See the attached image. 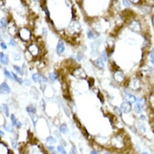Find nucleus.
I'll return each mask as SVG.
<instances>
[{"label": "nucleus", "instance_id": "f257e3e1", "mask_svg": "<svg viewBox=\"0 0 154 154\" xmlns=\"http://www.w3.org/2000/svg\"><path fill=\"white\" fill-rule=\"evenodd\" d=\"M19 36L22 39L26 41V40L29 39L31 36V33L27 28H23L20 30Z\"/></svg>", "mask_w": 154, "mask_h": 154}, {"label": "nucleus", "instance_id": "f03ea898", "mask_svg": "<svg viewBox=\"0 0 154 154\" xmlns=\"http://www.w3.org/2000/svg\"><path fill=\"white\" fill-rule=\"evenodd\" d=\"M32 79L35 82H47V79L45 76H42L39 73H35L32 76Z\"/></svg>", "mask_w": 154, "mask_h": 154}, {"label": "nucleus", "instance_id": "7ed1b4c3", "mask_svg": "<svg viewBox=\"0 0 154 154\" xmlns=\"http://www.w3.org/2000/svg\"><path fill=\"white\" fill-rule=\"evenodd\" d=\"M131 109V105L129 102H124L121 105V110L124 113H128Z\"/></svg>", "mask_w": 154, "mask_h": 154}, {"label": "nucleus", "instance_id": "20e7f679", "mask_svg": "<svg viewBox=\"0 0 154 154\" xmlns=\"http://www.w3.org/2000/svg\"><path fill=\"white\" fill-rule=\"evenodd\" d=\"M74 72H76V74L74 75V77H77L78 78L85 79L86 76V74L85 72V71L81 68L76 69V70H74Z\"/></svg>", "mask_w": 154, "mask_h": 154}, {"label": "nucleus", "instance_id": "39448f33", "mask_svg": "<svg viewBox=\"0 0 154 154\" xmlns=\"http://www.w3.org/2000/svg\"><path fill=\"white\" fill-rule=\"evenodd\" d=\"M1 94H9L10 92V88L6 82L1 85Z\"/></svg>", "mask_w": 154, "mask_h": 154}, {"label": "nucleus", "instance_id": "423d86ee", "mask_svg": "<svg viewBox=\"0 0 154 154\" xmlns=\"http://www.w3.org/2000/svg\"><path fill=\"white\" fill-rule=\"evenodd\" d=\"M56 50L58 54H61L65 50V45L63 42L62 41H59L58 42V44L57 45L56 47Z\"/></svg>", "mask_w": 154, "mask_h": 154}, {"label": "nucleus", "instance_id": "0eeeda50", "mask_svg": "<svg viewBox=\"0 0 154 154\" xmlns=\"http://www.w3.org/2000/svg\"><path fill=\"white\" fill-rule=\"evenodd\" d=\"M114 79L117 82H121L124 79V75L121 71H116L114 75Z\"/></svg>", "mask_w": 154, "mask_h": 154}, {"label": "nucleus", "instance_id": "6e6552de", "mask_svg": "<svg viewBox=\"0 0 154 154\" xmlns=\"http://www.w3.org/2000/svg\"><path fill=\"white\" fill-rule=\"evenodd\" d=\"M0 59H1V63L3 64H7L9 62V58L6 54L3 53L1 52L0 54Z\"/></svg>", "mask_w": 154, "mask_h": 154}, {"label": "nucleus", "instance_id": "1a4fd4ad", "mask_svg": "<svg viewBox=\"0 0 154 154\" xmlns=\"http://www.w3.org/2000/svg\"><path fill=\"white\" fill-rule=\"evenodd\" d=\"M28 51L30 52V53H32L33 56H36V54L38 53V48L35 45H32L30 46L29 48H28Z\"/></svg>", "mask_w": 154, "mask_h": 154}, {"label": "nucleus", "instance_id": "9d476101", "mask_svg": "<svg viewBox=\"0 0 154 154\" xmlns=\"http://www.w3.org/2000/svg\"><path fill=\"white\" fill-rule=\"evenodd\" d=\"M131 28L135 32H138L140 30V26L138 22H134L131 24Z\"/></svg>", "mask_w": 154, "mask_h": 154}, {"label": "nucleus", "instance_id": "9b49d317", "mask_svg": "<svg viewBox=\"0 0 154 154\" xmlns=\"http://www.w3.org/2000/svg\"><path fill=\"white\" fill-rule=\"evenodd\" d=\"M143 104L140 103H138L135 105V111L138 114L140 113V112L142 111V108H143Z\"/></svg>", "mask_w": 154, "mask_h": 154}, {"label": "nucleus", "instance_id": "f8f14e48", "mask_svg": "<svg viewBox=\"0 0 154 154\" xmlns=\"http://www.w3.org/2000/svg\"><path fill=\"white\" fill-rule=\"evenodd\" d=\"M59 130L63 134H67V132H68V128L67 127V126L65 124L61 125L59 127Z\"/></svg>", "mask_w": 154, "mask_h": 154}, {"label": "nucleus", "instance_id": "ddd939ff", "mask_svg": "<svg viewBox=\"0 0 154 154\" xmlns=\"http://www.w3.org/2000/svg\"><path fill=\"white\" fill-rule=\"evenodd\" d=\"M94 63H95V65L98 67V68H103L104 64L100 59H98L97 60H96V61L94 62Z\"/></svg>", "mask_w": 154, "mask_h": 154}, {"label": "nucleus", "instance_id": "4468645a", "mask_svg": "<svg viewBox=\"0 0 154 154\" xmlns=\"http://www.w3.org/2000/svg\"><path fill=\"white\" fill-rule=\"evenodd\" d=\"M1 108H2V111H3L4 113L6 116V117H9V108L7 106V105L3 104V105H1Z\"/></svg>", "mask_w": 154, "mask_h": 154}, {"label": "nucleus", "instance_id": "2eb2a0df", "mask_svg": "<svg viewBox=\"0 0 154 154\" xmlns=\"http://www.w3.org/2000/svg\"><path fill=\"white\" fill-rule=\"evenodd\" d=\"M126 99L130 103H134L136 101V98L132 95H127L126 96Z\"/></svg>", "mask_w": 154, "mask_h": 154}, {"label": "nucleus", "instance_id": "dca6fc26", "mask_svg": "<svg viewBox=\"0 0 154 154\" xmlns=\"http://www.w3.org/2000/svg\"><path fill=\"white\" fill-rule=\"evenodd\" d=\"M49 77L50 79L53 81H56L57 79V74L56 72H51V73L49 74Z\"/></svg>", "mask_w": 154, "mask_h": 154}, {"label": "nucleus", "instance_id": "f3484780", "mask_svg": "<svg viewBox=\"0 0 154 154\" xmlns=\"http://www.w3.org/2000/svg\"><path fill=\"white\" fill-rule=\"evenodd\" d=\"M46 141L48 143H49L50 144H54L56 143V140L54 138V137H51V136H50V137H47V139H46Z\"/></svg>", "mask_w": 154, "mask_h": 154}, {"label": "nucleus", "instance_id": "a211bd4d", "mask_svg": "<svg viewBox=\"0 0 154 154\" xmlns=\"http://www.w3.org/2000/svg\"><path fill=\"white\" fill-rule=\"evenodd\" d=\"M27 111L32 114H35L36 112V109L33 106H29L27 108Z\"/></svg>", "mask_w": 154, "mask_h": 154}, {"label": "nucleus", "instance_id": "6ab92c4d", "mask_svg": "<svg viewBox=\"0 0 154 154\" xmlns=\"http://www.w3.org/2000/svg\"><path fill=\"white\" fill-rule=\"evenodd\" d=\"M63 96L65 97L67 99H70V93H69V91L68 89H63Z\"/></svg>", "mask_w": 154, "mask_h": 154}, {"label": "nucleus", "instance_id": "aec40b11", "mask_svg": "<svg viewBox=\"0 0 154 154\" xmlns=\"http://www.w3.org/2000/svg\"><path fill=\"white\" fill-rule=\"evenodd\" d=\"M57 151H59V152H60V153H61L62 154H67V152H66L65 150L63 149V147H62V146H57Z\"/></svg>", "mask_w": 154, "mask_h": 154}, {"label": "nucleus", "instance_id": "412c9836", "mask_svg": "<svg viewBox=\"0 0 154 154\" xmlns=\"http://www.w3.org/2000/svg\"><path fill=\"white\" fill-rule=\"evenodd\" d=\"M14 68H15V70L16 71H17V72L19 74H21V75L23 74V71H22V69H21V68H20L19 67H18V66H17V65H15Z\"/></svg>", "mask_w": 154, "mask_h": 154}, {"label": "nucleus", "instance_id": "4be33fe9", "mask_svg": "<svg viewBox=\"0 0 154 154\" xmlns=\"http://www.w3.org/2000/svg\"><path fill=\"white\" fill-rule=\"evenodd\" d=\"M12 75H13V78H14L15 79V81H17V82H18V83H20V84H21V83H22V79H20V78H19V77H18L15 74L13 73V72H12Z\"/></svg>", "mask_w": 154, "mask_h": 154}, {"label": "nucleus", "instance_id": "5701e85b", "mask_svg": "<svg viewBox=\"0 0 154 154\" xmlns=\"http://www.w3.org/2000/svg\"><path fill=\"white\" fill-rule=\"evenodd\" d=\"M4 73L5 76H6V77H7V78L10 79H11V80L12 79V75H11L10 73V72H9L8 71H7V70H6V69H4Z\"/></svg>", "mask_w": 154, "mask_h": 154}, {"label": "nucleus", "instance_id": "b1692460", "mask_svg": "<svg viewBox=\"0 0 154 154\" xmlns=\"http://www.w3.org/2000/svg\"><path fill=\"white\" fill-rule=\"evenodd\" d=\"M6 26H7V23H6V19L4 18H2L1 20V28H6Z\"/></svg>", "mask_w": 154, "mask_h": 154}, {"label": "nucleus", "instance_id": "393cba45", "mask_svg": "<svg viewBox=\"0 0 154 154\" xmlns=\"http://www.w3.org/2000/svg\"><path fill=\"white\" fill-rule=\"evenodd\" d=\"M11 120H12V125H17V119H16V117L15 116V115L12 114L11 116Z\"/></svg>", "mask_w": 154, "mask_h": 154}, {"label": "nucleus", "instance_id": "a878e982", "mask_svg": "<svg viewBox=\"0 0 154 154\" xmlns=\"http://www.w3.org/2000/svg\"><path fill=\"white\" fill-rule=\"evenodd\" d=\"M81 131H82V134H83V135H84L85 136H86V137H88V136H89V134H88V132L87 131H86V129L84 127H81Z\"/></svg>", "mask_w": 154, "mask_h": 154}, {"label": "nucleus", "instance_id": "bb28decb", "mask_svg": "<svg viewBox=\"0 0 154 154\" xmlns=\"http://www.w3.org/2000/svg\"><path fill=\"white\" fill-rule=\"evenodd\" d=\"M88 83L90 87H92L94 85V79L93 78H90L88 80Z\"/></svg>", "mask_w": 154, "mask_h": 154}, {"label": "nucleus", "instance_id": "cd10ccee", "mask_svg": "<svg viewBox=\"0 0 154 154\" xmlns=\"http://www.w3.org/2000/svg\"><path fill=\"white\" fill-rule=\"evenodd\" d=\"M32 115H33V117H32V116H31V117H32V121H33V123H34V125L35 126V125H36V122H37V119H38V118L35 116L34 114H32Z\"/></svg>", "mask_w": 154, "mask_h": 154}, {"label": "nucleus", "instance_id": "c85d7f7f", "mask_svg": "<svg viewBox=\"0 0 154 154\" xmlns=\"http://www.w3.org/2000/svg\"><path fill=\"white\" fill-rule=\"evenodd\" d=\"M95 36V34H94V33L92 32H90L88 33V37L89 39H91V38H94Z\"/></svg>", "mask_w": 154, "mask_h": 154}, {"label": "nucleus", "instance_id": "c756f323", "mask_svg": "<svg viewBox=\"0 0 154 154\" xmlns=\"http://www.w3.org/2000/svg\"><path fill=\"white\" fill-rule=\"evenodd\" d=\"M70 154H77V150L75 146H72V147L71 148V151H70Z\"/></svg>", "mask_w": 154, "mask_h": 154}, {"label": "nucleus", "instance_id": "7c9ffc66", "mask_svg": "<svg viewBox=\"0 0 154 154\" xmlns=\"http://www.w3.org/2000/svg\"><path fill=\"white\" fill-rule=\"evenodd\" d=\"M83 58V54L81 52H79L78 54H77V59H78V61H81V59Z\"/></svg>", "mask_w": 154, "mask_h": 154}, {"label": "nucleus", "instance_id": "2f4dec72", "mask_svg": "<svg viewBox=\"0 0 154 154\" xmlns=\"http://www.w3.org/2000/svg\"><path fill=\"white\" fill-rule=\"evenodd\" d=\"M102 58L103 59L104 61H107V57H106V53H105V51H103V52L102 53Z\"/></svg>", "mask_w": 154, "mask_h": 154}, {"label": "nucleus", "instance_id": "473e14b6", "mask_svg": "<svg viewBox=\"0 0 154 154\" xmlns=\"http://www.w3.org/2000/svg\"><path fill=\"white\" fill-rule=\"evenodd\" d=\"M12 146H13V148H16L17 146V142L15 140H12Z\"/></svg>", "mask_w": 154, "mask_h": 154}, {"label": "nucleus", "instance_id": "72a5a7b5", "mask_svg": "<svg viewBox=\"0 0 154 154\" xmlns=\"http://www.w3.org/2000/svg\"><path fill=\"white\" fill-rule=\"evenodd\" d=\"M48 149H49V151H50L52 154H55V151H54V147H53V146H48Z\"/></svg>", "mask_w": 154, "mask_h": 154}, {"label": "nucleus", "instance_id": "f704fd0d", "mask_svg": "<svg viewBox=\"0 0 154 154\" xmlns=\"http://www.w3.org/2000/svg\"><path fill=\"white\" fill-rule=\"evenodd\" d=\"M98 97H99V99L101 101H102V103L103 102V100H104L102 94L100 93V92H99V94H98Z\"/></svg>", "mask_w": 154, "mask_h": 154}, {"label": "nucleus", "instance_id": "c9c22d12", "mask_svg": "<svg viewBox=\"0 0 154 154\" xmlns=\"http://www.w3.org/2000/svg\"><path fill=\"white\" fill-rule=\"evenodd\" d=\"M5 128H6V129L7 130V131H12V127H11L10 126V125L9 124V125H7V126H5Z\"/></svg>", "mask_w": 154, "mask_h": 154}, {"label": "nucleus", "instance_id": "e433bc0d", "mask_svg": "<svg viewBox=\"0 0 154 154\" xmlns=\"http://www.w3.org/2000/svg\"><path fill=\"white\" fill-rule=\"evenodd\" d=\"M151 60L154 59V48L152 49V50L151 53Z\"/></svg>", "mask_w": 154, "mask_h": 154}, {"label": "nucleus", "instance_id": "4c0bfd02", "mask_svg": "<svg viewBox=\"0 0 154 154\" xmlns=\"http://www.w3.org/2000/svg\"><path fill=\"white\" fill-rule=\"evenodd\" d=\"M1 46L3 49H6V48H7V45H6V44H5L4 42H1Z\"/></svg>", "mask_w": 154, "mask_h": 154}, {"label": "nucleus", "instance_id": "58836bf2", "mask_svg": "<svg viewBox=\"0 0 154 154\" xmlns=\"http://www.w3.org/2000/svg\"><path fill=\"white\" fill-rule=\"evenodd\" d=\"M123 3H124L123 4L124 6H126V7H129V6H130L129 4L128 1H123Z\"/></svg>", "mask_w": 154, "mask_h": 154}, {"label": "nucleus", "instance_id": "ea45409f", "mask_svg": "<svg viewBox=\"0 0 154 154\" xmlns=\"http://www.w3.org/2000/svg\"><path fill=\"white\" fill-rule=\"evenodd\" d=\"M10 44L12 45H13V46L15 45V41H14V39H11Z\"/></svg>", "mask_w": 154, "mask_h": 154}, {"label": "nucleus", "instance_id": "a19ab883", "mask_svg": "<svg viewBox=\"0 0 154 154\" xmlns=\"http://www.w3.org/2000/svg\"><path fill=\"white\" fill-rule=\"evenodd\" d=\"M44 10H45V13H46V14H47V15L48 16V17H49V12H48V9H47V7H45V8L44 9Z\"/></svg>", "mask_w": 154, "mask_h": 154}, {"label": "nucleus", "instance_id": "79ce46f5", "mask_svg": "<svg viewBox=\"0 0 154 154\" xmlns=\"http://www.w3.org/2000/svg\"><path fill=\"white\" fill-rule=\"evenodd\" d=\"M8 154H14V153H13V152L12 151V150L9 149L8 150Z\"/></svg>", "mask_w": 154, "mask_h": 154}, {"label": "nucleus", "instance_id": "37998d69", "mask_svg": "<svg viewBox=\"0 0 154 154\" xmlns=\"http://www.w3.org/2000/svg\"><path fill=\"white\" fill-rule=\"evenodd\" d=\"M98 154V153H97V151H92L91 152V154Z\"/></svg>", "mask_w": 154, "mask_h": 154}, {"label": "nucleus", "instance_id": "c03bdc74", "mask_svg": "<svg viewBox=\"0 0 154 154\" xmlns=\"http://www.w3.org/2000/svg\"><path fill=\"white\" fill-rule=\"evenodd\" d=\"M0 133H1V136H3V135H4V133H3V132H2V131H0Z\"/></svg>", "mask_w": 154, "mask_h": 154}, {"label": "nucleus", "instance_id": "a18cd8bd", "mask_svg": "<svg viewBox=\"0 0 154 154\" xmlns=\"http://www.w3.org/2000/svg\"><path fill=\"white\" fill-rule=\"evenodd\" d=\"M151 62H152V64H153L154 65V60H151Z\"/></svg>", "mask_w": 154, "mask_h": 154}, {"label": "nucleus", "instance_id": "49530a36", "mask_svg": "<svg viewBox=\"0 0 154 154\" xmlns=\"http://www.w3.org/2000/svg\"><path fill=\"white\" fill-rule=\"evenodd\" d=\"M141 154H148L147 153V152H143V153H142Z\"/></svg>", "mask_w": 154, "mask_h": 154}, {"label": "nucleus", "instance_id": "de8ad7c7", "mask_svg": "<svg viewBox=\"0 0 154 154\" xmlns=\"http://www.w3.org/2000/svg\"><path fill=\"white\" fill-rule=\"evenodd\" d=\"M153 24H154V19H153Z\"/></svg>", "mask_w": 154, "mask_h": 154}, {"label": "nucleus", "instance_id": "09e8293b", "mask_svg": "<svg viewBox=\"0 0 154 154\" xmlns=\"http://www.w3.org/2000/svg\"><path fill=\"white\" fill-rule=\"evenodd\" d=\"M108 154V153H105V154Z\"/></svg>", "mask_w": 154, "mask_h": 154}]
</instances>
